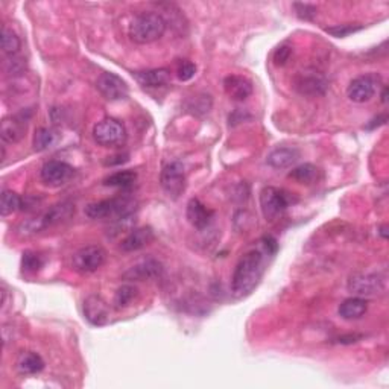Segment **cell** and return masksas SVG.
Returning a JSON list of instances; mask_svg holds the SVG:
<instances>
[{
	"label": "cell",
	"mask_w": 389,
	"mask_h": 389,
	"mask_svg": "<svg viewBox=\"0 0 389 389\" xmlns=\"http://www.w3.org/2000/svg\"><path fill=\"white\" fill-rule=\"evenodd\" d=\"M266 256H271L265 248L251 249L245 253L236 265L232 278V292L234 297L242 298L253 292L265 274Z\"/></svg>",
	"instance_id": "cell-1"
},
{
	"label": "cell",
	"mask_w": 389,
	"mask_h": 389,
	"mask_svg": "<svg viewBox=\"0 0 389 389\" xmlns=\"http://www.w3.org/2000/svg\"><path fill=\"white\" fill-rule=\"evenodd\" d=\"M168 23H166L164 17L158 12H142L137 16L131 25H129V38H131L137 45H149L160 40L164 32Z\"/></svg>",
	"instance_id": "cell-2"
},
{
	"label": "cell",
	"mask_w": 389,
	"mask_h": 389,
	"mask_svg": "<svg viewBox=\"0 0 389 389\" xmlns=\"http://www.w3.org/2000/svg\"><path fill=\"white\" fill-rule=\"evenodd\" d=\"M135 212V201L129 197H118L111 199H104L99 203L90 204L85 208V214L90 219H105V221H122L133 218Z\"/></svg>",
	"instance_id": "cell-3"
},
{
	"label": "cell",
	"mask_w": 389,
	"mask_h": 389,
	"mask_svg": "<svg viewBox=\"0 0 389 389\" xmlns=\"http://www.w3.org/2000/svg\"><path fill=\"white\" fill-rule=\"evenodd\" d=\"M74 213H75V205L69 203V201H63V203L50 207L45 214H41L38 216V218H34L31 221L25 222V224H21L20 230L25 234L38 233L49 227L58 225V224H63V222L69 221L71 216H74Z\"/></svg>",
	"instance_id": "cell-4"
},
{
	"label": "cell",
	"mask_w": 389,
	"mask_h": 389,
	"mask_svg": "<svg viewBox=\"0 0 389 389\" xmlns=\"http://www.w3.org/2000/svg\"><path fill=\"white\" fill-rule=\"evenodd\" d=\"M93 139L99 146L116 148L126 140V129L122 122L107 118L93 126Z\"/></svg>",
	"instance_id": "cell-5"
},
{
	"label": "cell",
	"mask_w": 389,
	"mask_h": 389,
	"mask_svg": "<svg viewBox=\"0 0 389 389\" xmlns=\"http://www.w3.org/2000/svg\"><path fill=\"white\" fill-rule=\"evenodd\" d=\"M291 205L289 193L277 187H265L260 193V207L266 221H277L282 218Z\"/></svg>",
	"instance_id": "cell-6"
},
{
	"label": "cell",
	"mask_w": 389,
	"mask_h": 389,
	"mask_svg": "<svg viewBox=\"0 0 389 389\" xmlns=\"http://www.w3.org/2000/svg\"><path fill=\"white\" fill-rule=\"evenodd\" d=\"M107 253L99 245H89L71 256V268L79 274H91L105 263Z\"/></svg>",
	"instance_id": "cell-7"
},
{
	"label": "cell",
	"mask_w": 389,
	"mask_h": 389,
	"mask_svg": "<svg viewBox=\"0 0 389 389\" xmlns=\"http://www.w3.org/2000/svg\"><path fill=\"white\" fill-rule=\"evenodd\" d=\"M385 277L376 272H357L348 278V291L359 297H370L385 291Z\"/></svg>",
	"instance_id": "cell-8"
},
{
	"label": "cell",
	"mask_w": 389,
	"mask_h": 389,
	"mask_svg": "<svg viewBox=\"0 0 389 389\" xmlns=\"http://www.w3.org/2000/svg\"><path fill=\"white\" fill-rule=\"evenodd\" d=\"M163 190L170 198H179L186 190V172L184 166L179 162H170L163 168L160 175Z\"/></svg>",
	"instance_id": "cell-9"
},
{
	"label": "cell",
	"mask_w": 389,
	"mask_h": 389,
	"mask_svg": "<svg viewBox=\"0 0 389 389\" xmlns=\"http://www.w3.org/2000/svg\"><path fill=\"white\" fill-rule=\"evenodd\" d=\"M31 120V110L20 111L17 114H11V116L5 118L2 120V128H0V137L5 143H19L23 139L27 125H30Z\"/></svg>",
	"instance_id": "cell-10"
},
{
	"label": "cell",
	"mask_w": 389,
	"mask_h": 389,
	"mask_svg": "<svg viewBox=\"0 0 389 389\" xmlns=\"http://www.w3.org/2000/svg\"><path fill=\"white\" fill-rule=\"evenodd\" d=\"M380 78L374 74L362 75L353 79L347 89V96L350 100L356 104H365L370 102L377 93Z\"/></svg>",
	"instance_id": "cell-11"
},
{
	"label": "cell",
	"mask_w": 389,
	"mask_h": 389,
	"mask_svg": "<svg viewBox=\"0 0 389 389\" xmlns=\"http://www.w3.org/2000/svg\"><path fill=\"white\" fill-rule=\"evenodd\" d=\"M40 175H41L43 183H45L46 186L60 187L70 181L71 177L75 175V169L66 162L52 160L43 166Z\"/></svg>",
	"instance_id": "cell-12"
},
{
	"label": "cell",
	"mask_w": 389,
	"mask_h": 389,
	"mask_svg": "<svg viewBox=\"0 0 389 389\" xmlns=\"http://www.w3.org/2000/svg\"><path fill=\"white\" fill-rule=\"evenodd\" d=\"M96 89L107 100H122L128 98L129 89L126 82L111 71H105L96 81Z\"/></svg>",
	"instance_id": "cell-13"
},
{
	"label": "cell",
	"mask_w": 389,
	"mask_h": 389,
	"mask_svg": "<svg viewBox=\"0 0 389 389\" xmlns=\"http://www.w3.org/2000/svg\"><path fill=\"white\" fill-rule=\"evenodd\" d=\"M163 274V265L155 258H146L140 263L134 265L124 274L126 282H146V280H157Z\"/></svg>",
	"instance_id": "cell-14"
},
{
	"label": "cell",
	"mask_w": 389,
	"mask_h": 389,
	"mask_svg": "<svg viewBox=\"0 0 389 389\" xmlns=\"http://www.w3.org/2000/svg\"><path fill=\"white\" fill-rule=\"evenodd\" d=\"M295 89L306 96H322L327 90V81L316 71H302L295 78Z\"/></svg>",
	"instance_id": "cell-15"
},
{
	"label": "cell",
	"mask_w": 389,
	"mask_h": 389,
	"mask_svg": "<svg viewBox=\"0 0 389 389\" xmlns=\"http://www.w3.org/2000/svg\"><path fill=\"white\" fill-rule=\"evenodd\" d=\"M84 316L93 326L102 327L110 320V307L99 295H90L84 301Z\"/></svg>",
	"instance_id": "cell-16"
},
{
	"label": "cell",
	"mask_w": 389,
	"mask_h": 389,
	"mask_svg": "<svg viewBox=\"0 0 389 389\" xmlns=\"http://www.w3.org/2000/svg\"><path fill=\"white\" fill-rule=\"evenodd\" d=\"M155 236L151 227H140L133 230L124 241L120 243V249L125 251V253H134V251L143 249L148 245L154 242Z\"/></svg>",
	"instance_id": "cell-17"
},
{
	"label": "cell",
	"mask_w": 389,
	"mask_h": 389,
	"mask_svg": "<svg viewBox=\"0 0 389 389\" xmlns=\"http://www.w3.org/2000/svg\"><path fill=\"white\" fill-rule=\"evenodd\" d=\"M300 151L293 146H278L272 149L266 157L268 163L274 169H286L298 162Z\"/></svg>",
	"instance_id": "cell-18"
},
{
	"label": "cell",
	"mask_w": 389,
	"mask_h": 389,
	"mask_svg": "<svg viewBox=\"0 0 389 389\" xmlns=\"http://www.w3.org/2000/svg\"><path fill=\"white\" fill-rule=\"evenodd\" d=\"M213 212L207 208L198 198H192L187 204V219L197 230H204L210 224Z\"/></svg>",
	"instance_id": "cell-19"
},
{
	"label": "cell",
	"mask_w": 389,
	"mask_h": 389,
	"mask_svg": "<svg viewBox=\"0 0 389 389\" xmlns=\"http://www.w3.org/2000/svg\"><path fill=\"white\" fill-rule=\"evenodd\" d=\"M224 89L227 95L234 100H245L253 95V84L239 75L227 76L224 79Z\"/></svg>",
	"instance_id": "cell-20"
},
{
	"label": "cell",
	"mask_w": 389,
	"mask_h": 389,
	"mask_svg": "<svg viewBox=\"0 0 389 389\" xmlns=\"http://www.w3.org/2000/svg\"><path fill=\"white\" fill-rule=\"evenodd\" d=\"M366 311H368V302L360 297H353L341 302L340 309H337V313H340L342 320L353 321L362 318Z\"/></svg>",
	"instance_id": "cell-21"
},
{
	"label": "cell",
	"mask_w": 389,
	"mask_h": 389,
	"mask_svg": "<svg viewBox=\"0 0 389 389\" xmlns=\"http://www.w3.org/2000/svg\"><path fill=\"white\" fill-rule=\"evenodd\" d=\"M143 87H163L170 81V70L168 69H153L133 74Z\"/></svg>",
	"instance_id": "cell-22"
},
{
	"label": "cell",
	"mask_w": 389,
	"mask_h": 389,
	"mask_svg": "<svg viewBox=\"0 0 389 389\" xmlns=\"http://www.w3.org/2000/svg\"><path fill=\"white\" fill-rule=\"evenodd\" d=\"M16 366L20 374H38L45 370V360L37 353L25 351L19 356Z\"/></svg>",
	"instance_id": "cell-23"
},
{
	"label": "cell",
	"mask_w": 389,
	"mask_h": 389,
	"mask_svg": "<svg viewBox=\"0 0 389 389\" xmlns=\"http://www.w3.org/2000/svg\"><path fill=\"white\" fill-rule=\"evenodd\" d=\"M58 142V133L54 128H38L34 135V149L46 151L54 148Z\"/></svg>",
	"instance_id": "cell-24"
},
{
	"label": "cell",
	"mask_w": 389,
	"mask_h": 389,
	"mask_svg": "<svg viewBox=\"0 0 389 389\" xmlns=\"http://www.w3.org/2000/svg\"><path fill=\"white\" fill-rule=\"evenodd\" d=\"M137 179V174L134 170H119L114 172L110 177L104 179V184L108 187H119V189H128Z\"/></svg>",
	"instance_id": "cell-25"
},
{
	"label": "cell",
	"mask_w": 389,
	"mask_h": 389,
	"mask_svg": "<svg viewBox=\"0 0 389 389\" xmlns=\"http://www.w3.org/2000/svg\"><path fill=\"white\" fill-rule=\"evenodd\" d=\"M20 208H23V199H21L16 192L3 190L2 199H0V210H2V216H10L20 210Z\"/></svg>",
	"instance_id": "cell-26"
},
{
	"label": "cell",
	"mask_w": 389,
	"mask_h": 389,
	"mask_svg": "<svg viewBox=\"0 0 389 389\" xmlns=\"http://www.w3.org/2000/svg\"><path fill=\"white\" fill-rule=\"evenodd\" d=\"M137 295H139V289H137L135 286L124 285V286L119 287L116 295H114L113 304H114V307L118 309V311H122V309H125V307L131 304Z\"/></svg>",
	"instance_id": "cell-27"
},
{
	"label": "cell",
	"mask_w": 389,
	"mask_h": 389,
	"mask_svg": "<svg viewBox=\"0 0 389 389\" xmlns=\"http://www.w3.org/2000/svg\"><path fill=\"white\" fill-rule=\"evenodd\" d=\"M0 45H2V50L5 55L14 56L19 54V50L21 49V41L19 35L8 27H3L2 37H0Z\"/></svg>",
	"instance_id": "cell-28"
},
{
	"label": "cell",
	"mask_w": 389,
	"mask_h": 389,
	"mask_svg": "<svg viewBox=\"0 0 389 389\" xmlns=\"http://www.w3.org/2000/svg\"><path fill=\"white\" fill-rule=\"evenodd\" d=\"M289 177L293 178V179H297L298 183L309 184V183H313L316 177H318V169H316L313 164L306 163V164L298 166V168L292 169Z\"/></svg>",
	"instance_id": "cell-29"
},
{
	"label": "cell",
	"mask_w": 389,
	"mask_h": 389,
	"mask_svg": "<svg viewBox=\"0 0 389 389\" xmlns=\"http://www.w3.org/2000/svg\"><path fill=\"white\" fill-rule=\"evenodd\" d=\"M364 26L360 25H337L333 27H326V32L333 35L336 38H344V37H348L350 34H355L357 31L362 30Z\"/></svg>",
	"instance_id": "cell-30"
},
{
	"label": "cell",
	"mask_w": 389,
	"mask_h": 389,
	"mask_svg": "<svg viewBox=\"0 0 389 389\" xmlns=\"http://www.w3.org/2000/svg\"><path fill=\"white\" fill-rule=\"evenodd\" d=\"M41 258L40 256L34 253H25L23 258H21V268L26 272H37L41 268Z\"/></svg>",
	"instance_id": "cell-31"
},
{
	"label": "cell",
	"mask_w": 389,
	"mask_h": 389,
	"mask_svg": "<svg viewBox=\"0 0 389 389\" xmlns=\"http://www.w3.org/2000/svg\"><path fill=\"white\" fill-rule=\"evenodd\" d=\"M194 74H197V66L192 61H183L177 70L179 81H190Z\"/></svg>",
	"instance_id": "cell-32"
},
{
	"label": "cell",
	"mask_w": 389,
	"mask_h": 389,
	"mask_svg": "<svg viewBox=\"0 0 389 389\" xmlns=\"http://www.w3.org/2000/svg\"><path fill=\"white\" fill-rule=\"evenodd\" d=\"M293 8L295 12H297V16L301 20H307L311 21L316 17V8L313 5H309V3H293Z\"/></svg>",
	"instance_id": "cell-33"
},
{
	"label": "cell",
	"mask_w": 389,
	"mask_h": 389,
	"mask_svg": "<svg viewBox=\"0 0 389 389\" xmlns=\"http://www.w3.org/2000/svg\"><path fill=\"white\" fill-rule=\"evenodd\" d=\"M292 55V47L289 46H280L276 52H274V63L277 64V66H285V64L289 61Z\"/></svg>",
	"instance_id": "cell-34"
},
{
	"label": "cell",
	"mask_w": 389,
	"mask_h": 389,
	"mask_svg": "<svg viewBox=\"0 0 389 389\" xmlns=\"http://www.w3.org/2000/svg\"><path fill=\"white\" fill-rule=\"evenodd\" d=\"M359 340H360V336H356V335L342 336V337H340V342L341 344H351V342H357Z\"/></svg>",
	"instance_id": "cell-35"
},
{
	"label": "cell",
	"mask_w": 389,
	"mask_h": 389,
	"mask_svg": "<svg viewBox=\"0 0 389 389\" xmlns=\"http://www.w3.org/2000/svg\"><path fill=\"white\" fill-rule=\"evenodd\" d=\"M386 91H388V89L385 87V89H384V93H381V102H384V104H386V100H388V99H386Z\"/></svg>",
	"instance_id": "cell-36"
}]
</instances>
